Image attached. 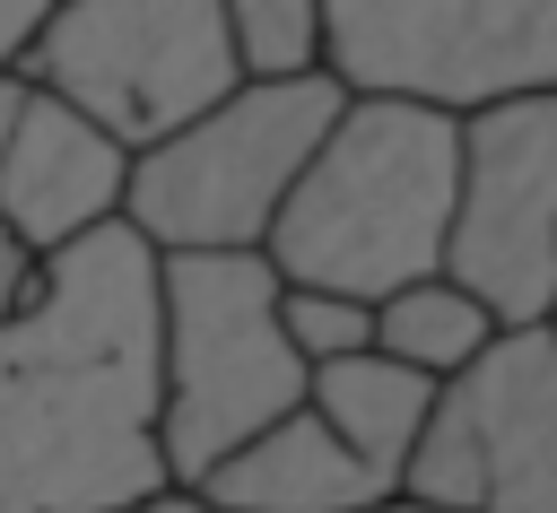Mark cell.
Masks as SVG:
<instances>
[{"mask_svg": "<svg viewBox=\"0 0 557 513\" xmlns=\"http://www.w3.org/2000/svg\"><path fill=\"white\" fill-rule=\"evenodd\" d=\"M165 322L157 243L104 217L44 252V278L0 313V513H139L165 470Z\"/></svg>", "mask_w": 557, "mask_h": 513, "instance_id": "6da1fadb", "label": "cell"}, {"mask_svg": "<svg viewBox=\"0 0 557 513\" xmlns=\"http://www.w3.org/2000/svg\"><path fill=\"white\" fill-rule=\"evenodd\" d=\"M453 191H461V113L418 96H348L313 139L296 191L278 200L261 252L287 287H339L374 304L444 270Z\"/></svg>", "mask_w": 557, "mask_h": 513, "instance_id": "7a4b0ae2", "label": "cell"}, {"mask_svg": "<svg viewBox=\"0 0 557 513\" xmlns=\"http://www.w3.org/2000/svg\"><path fill=\"white\" fill-rule=\"evenodd\" d=\"M278 270L261 243L244 252H157V322H165V470L191 487L244 435L287 417L313 391L305 348L278 322Z\"/></svg>", "mask_w": 557, "mask_h": 513, "instance_id": "3957f363", "label": "cell"}, {"mask_svg": "<svg viewBox=\"0 0 557 513\" xmlns=\"http://www.w3.org/2000/svg\"><path fill=\"white\" fill-rule=\"evenodd\" d=\"M339 104H348V87L331 70L235 78L218 104H200L165 139L131 148L122 217L157 252H244V243H261Z\"/></svg>", "mask_w": 557, "mask_h": 513, "instance_id": "277c9868", "label": "cell"}, {"mask_svg": "<svg viewBox=\"0 0 557 513\" xmlns=\"http://www.w3.org/2000/svg\"><path fill=\"white\" fill-rule=\"evenodd\" d=\"M400 496L426 513H557V330L505 322L435 383Z\"/></svg>", "mask_w": 557, "mask_h": 513, "instance_id": "5b68a950", "label": "cell"}, {"mask_svg": "<svg viewBox=\"0 0 557 513\" xmlns=\"http://www.w3.org/2000/svg\"><path fill=\"white\" fill-rule=\"evenodd\" d=\"M322 70L348 96L479 113L557 87V0H322Z\"/></svg>", "mask_w": 557, "mask_h": 513, "instance_id": "8992f818", "label": "cell"}, {"mask_svg": "<svg viewBox=\"0 0 557 513\" xmlns=\"http://www.w3.org/2000/svg\"><path fill=\"white\" fill-rule=\"evenodd\" d=\"M26 78L96 113L122 148H148L218 104L244 61L218 0H61L26 52Z\"/></svg>", "mask_w": 557, "mask_h": 513, "instance_id": "52a82bcc", "label": "cell"}, {"mask_svg": "<svg viewBox=\"0 0 557 513\" xmlns=\"http://www.w3.org/2000/svg\"><path fill=\"white\" fill-rule=\"evenodd\" d=\"M444 270L496 313L540 322L557 296V87L461 113V191Z\"/></svg>", "mask_w": 557, "mask_h": 513, "instance_id": "ba28073f", "label": "cell"}, {"mask_svg": "<svg viewBox=\"0 0 557 513\" xmlns=\"http://www.w3.org/2000/svg\"><path fill=\"white\" fill-rule=\"evenodd\" d=\"M122 191H131V148L96 113H78L70 96L26 87V113L0 157V217L35 252H61L70 235L122 217Z\"/></svg>", "mask_w": 557, "mask_h": 513, "instance_id": "9c48e42d", "label": "cell"}, {"mask_svg": "<svg viewBox=\"0 0 557 513\" xmlns=\"http://www.w3.org/2000/svg\"><path fill=\"white\" fill-rule=\"evenodd\" d=\"M191 496L209 513H374L400 496V478L374 470L313 400H296L261 435H244L226 461H209L191 478Z\"/></svg>", "mask_w": 557, "mask_h": 513, "instance_id": "30bf717a", "label": "cell"}, {"mask_svg": "<svg viewBox=\"0 0 557 513\" xmlns=\"http://www.w3.org/2000/svg\"><path fill=\"white\" fill-rule=\"evenodd\" d=\"M374 470H409V452H418V426H426V409H435V374H418V365H400V356H383V348H357V356H331V365H313V391H305Z\"/></svg>", "mask_w": 557, "mask_h": 513, "instance_id": "8fae6325", "label": "cell"}, {"mask_svg": "<svg viewBox=\"0 0 557 513\" xmlns=\"http://www.w3.org/2000/svg\"><path fill=\"white\" fill-rule=\"evenodd\" d=\"M505 322L453 278V270H426V278H409V287H392V296H374V348L383 356H400V365H418V374H461L487 339H496Z\"/></svg>", "mask_w": 557, "mask_h": 513, "instance_id": "7c38bea8", "label": "cell"}, {"mask_svg": "<svg viewBox=\"0 0 557 513\" xmlns=\"http://www.w3.org/2000/svg\"><path fill=\"white\" fill-rule=\"evenodd\" d=\"M218 9H226V43L244 78L322 70V0H218Z\"/></svg>", "mask_w": 557, "mask_h": 513, "instance_id": "4fadbf2b", "label": "cell"}, {"mask_svg": "<svg viewBox=\"0 0 557 513\" xmlns=\"http://www.w3.org/2000/svg\"><path fill=\"white\" fill-rule=\"evenodd\" d=\"M278 322L305 348V365H331V356L374 348V304L366 296H339V287H278Z\"/></svg>", "mask_w": 557, "mask_h": 513, "instance_id": "5bb4252c", "label": "cell"}, {"mask_svg": "<svg viewBox=\"0 0 557 513\" xmlns=\"http://www.w3.org/2000/svg\"><path fill=\"white\" fill-rule=\"evenodd\" d=\"M52 9H61V0H0V70H26L35 35L52 26Z\"/></svg>", "mask_w": 557, "mask_h": 513, "instance_id": "9a60e30c", "label": "cell"}, {"mask_svg": "<svg viewBox=\"0 0 557 513\" xmlns=\"http://www.w3.org/2000/svg\"><path fill=\"white\" fill-rule=\"evenodd\" d=\"M35 278H44V252L0 217V313H17V304L35 296Z\"/></svg>", "mask_w": 557, "mask_h": 513, "instance_id": "2e32d148", "label": "cell"}, {"mask_svg": "<svg viewBox=\"0 0 557 513\" xmlns=\"http://www.w3.org/2000/svg\"><path fill=\"white\" fill-rule=\"evenodd\" d=\"M26 70H0V157H9V130H17V113H26Z\"/></svg>", "mask_w": 557, "mask_h": 513, "instance_id": "e0dca14e", "label": "cell"}, {"mask_svg": "<svg viewBox=\"0 0 557 513\" xmlns=\"http://www.w3.org/2000/svg\"><path fill=\"white\" fill-rule=\"evenodd\" d=\"M540 322H548V330H557V296H548V313H540Z\"/></svg>", "mask_w": 557, "mask_h": 513, "instance_id": "ac0fdd59", "label": "cell"}]
</instances>
